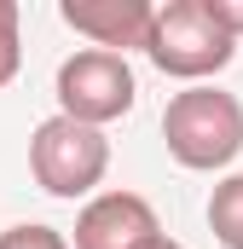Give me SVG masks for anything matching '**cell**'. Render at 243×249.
Wrapping results in <instances>:
<instances>
[{
	"instance_id": "6da1fadb",
	"label": "cell",
	"mask_w": 243,
	"mask_h": 249,
	"mask_svg": "<svg viewBox=\"0 0 243 249\" xmlns=\"http://www.w3.org/2000/svg\"><path fill=\"white\" fill-rule=\"evenodd\" d=\"M162 139H168V157L180 168L214 174V168H226L243 151V105L226 87H214V81L185 87L162 110Z\"/></svg>"
},
{
	"instance_id": "7a4b0ae2",
	"label": "cell",
	"mask_w": 243,
	"mask_h": 249,
	"mask_svg": "<svg viewBox=\"0 0 243 249\" xmlns=\"http://www.w3.org/2000/svg\"><path fill=\"white\" fill-rule=\"evenodd\" d=\"M145 58L156 64L162 75L203 87L208 75H220L226 64L238 58V41L208 18L203 0H168L151 12V35H145Z\"/></svg>"
},
{
	"instance_id": "3957f363",
	"label": "cell",
	"mask_w": 243,
	"mask_h": 249,
	"mask_svg": "<svg viewBox=\"0 0 243 249\" xmlns=\"http://www.w3.org/2000/svg\"><path fill=\"white\" fill-rule=\"evenodd\" d=\"M29 174L47 197H93V186L110 174V139L104 127H81L69 116H47L29 133Z\"/></svg>"
},
{
	"instance_id": "277c9868",
	"label": "cell",
	"mask_w": 243,
	"mask_h": 249,
	"mask_svg": "<svg viewBox=\"0 0 243 249\" xmlns=\"http://www.w3.org/2000/svg\"><path fill=\"white\" fill-rule=\"evenodd\" d=\"M52 93H58V116H69V122H81V127H104V122H122L133 110L139 81H133V70H127L122 53L81 47V53H69L58 64Z\"/></svg>"
},
{
	"instance_id": "5b68a950",
	"label": "cell",
	"mask_w": 243,
	"mask_h": 249,
	"mask_svg": "<svg viewBox=\"0 0 243 249\" xmlns=\"http://www.w3.org/2000/svg\"><path fill=\"white\" fill-rule=\"evenodd\" d=\"M156 238H162V220L139 191H99L81 203L69 249H151Z\"/></svg>"
},
{
	"instance_id": "8992f818",
	"label": "cell",
	"mask_w": 243,
	"mask_h": 249,
	"mask_svg": "<svg viewBox=\"0 0 243 249\" xmlns=\"http://www.w3.org/2000/svg\"><path fill=\"white\" fill-rule=\"evenodd\" d=\"M151 12L156 6H145V0H64L58 6V18L75 35H87L99 53H122V58H127V47L145 53Z\"/></svg>"
},
{
	"instance_id": "52a82bcc",
	"label": "cell",
	"mask_w": 243,
	"mask_h": 249,
	"mask_svg": "<svg viewBox=\"0 0 243 249\" xmlns=\"http://www.w3.org/2000/svg\"><path fill=\"white\" fill-rule=\"evenodd\" d=\"M208 232L226 249H243V174H226L208 191Z\"/></svg>"
},
{
	"instance_id": "ba28073f",
	"label": "cell",
	"mask_w": 243,
	"mask_h": 249,
	"mask_svg": "<svg viewBox=\"0 0 243 249\" xmlns=\"http://www.w3.org/2000/svg\"><path fill=\"white\" fill-rule=\"evenodd\" d=\"M23 70V35H17V0H0V87H12Z\"/></svg>"
},
{
	"instance_id": "9c48e42d",
	"label": "cell",
	"mask_w": 243,
	"mask_h": 249,
	"mask_svg": "<svg viewBox=\"0 0 243 249\" xmlns=\"http://www.w3.org/2000/svg\"><path fill=\"white\" fill-rule=\"evenodd\" d=\"M0 249H69L58 226H41V220H23V226H6L0 232Z\"/></svg>"
},
{
	"instance_id": "30bf717a",
	"label": "cell",
	"mask_w": 243,
	"mask_h": 249,
	"mask_svg": "<svg viewBox=\"0 0 243 249\" xmlns=\"http://www.w3.org/2000/svg\"><path fill=\"white\" fill-rule=\"evenodd\" d=\"M208 6V18L232 35V41H243V0H203Z\"/></svg>"
},
{
	"instance_id": "8fae6325",
	"label": "cell",
	"mask_w": 243,
	"mask_h": 249,
	"mask_svg": "<svg viewBox=\"0 0 243 249\" xmlns=\"http://www.w3.org/2000/svg\"><path fill=\"white\" fill-rule=\"evenodd\" d=\"M151 249H185V244H174V238H156V244H151Z\"/></svg>"
}]
</instances>
